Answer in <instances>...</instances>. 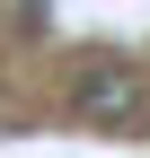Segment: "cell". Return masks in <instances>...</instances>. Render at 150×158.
<instances>
[{
  "label": "cell",
  "mask_w": 150,
  "mask_h": 158,
  "mask_svg": "<svg viewBox=\"0 0 150 158\" xmlns=\"http://www.w3.org/2000/svg\"><path fill=\"white\" fill-rule=\"evenodd\" d=\"M71 114H80L88 132H133L141 123V79L133 70H80V88H71Z\"/></svg>",
  "instance_id": "6da1fadb"
}]
</instances>
